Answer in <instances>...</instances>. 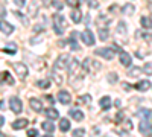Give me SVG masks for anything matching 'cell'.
<instances>
[{
	"instance_id": "cell-28",
	"label": "cell",
	"mask_w": 152,
	"mask_h": 137,
	"mask_svg": "<svg viewBox=\"0 0 152 137\" xmlns=\"http://www.w3.org/2000/svg\"><path fill=\"white\" fill-rule=\"evenodd\" d=\"M122 12H123V14H128V15H132L135 12V8H134V5H125Z\"/></svg>"
},
{
	"instance_id": "cell-11",
	"label": "cell",
	"mask_w": 152,
	"mask_h": 137,
	"mask_svg": "<svg viewBox=\"0 0 152 137\" xmlns=\"http://www.w3.org/2000/svg\"><path fill=\"white\" fill-rule=\"evenodd\" d=\"M0 31H2L3 35H11L12 32H14V26L6 23V20H2L0 21Z\"/></svg>"
},
{
	"instance_id": "cell-7",
	"label": "cell",
	"mask_w": 152,
	"mask_h": 137,
	"mask_svg": "<svg viewBox=\"0 0 152 137\" xmlns=\"http://www.w3.org/2000/svg\"><path fill=\"white\" fill-rule=\"evenodd\" d=\"M12 67L15 69V72H17V75H18V78H20V79H24V78L28 76L29 69L24 66L23 63H14V64H12Z\"/></svg>"
},
{
	"instance_id": "cell-25",
	"label": "cell",
	"mask_w": 152,
	"mask_h": 137,
	"mask_svg": "<svg viewBox=\"0 0 152 137\" xmlns=\"http://www.w3.org/2000/svg\"><path fill=\"white\" fill-rule=\"evenodd\" d=\"M108 37H110V32H108L107 28H100V29H99V38L102 40V41L108 40Z\"/></svg>"
},
{
	"instance_id": "cell-46",
	"label": "cell",
	"mask_w": 152,
	"mask_h": 137,
	"mask_svg": "<svg viewBox=\"0 0 152 137\" xmlns=\"http://www.w3.org/2000/svg\"><path fill=\"white\" fill-rule=\"evenodd\" d=\"M123 89H125V90H131V85L125 82V84H123Z\"/></svg>"
},
{
	"instance_id": "cell-30",
	"label": "cell",
	"mask_w": 152,
	"mask_h": 137,
	"mask_svg": "<svg viewBox=\"0 0 152 137\" xmlns=\"http://www.w3.org/2000/svg\"><path fill=\"white\" fill-rule=\"evenodd\" d=\"M91 102V96L90 95H84V96H81L79 99H78V104H85V105H88Z\"/></svg>"
},
{
	"instance_id": "cell-27",
	"label": "cell",
	"mask_w": 152,
	"mask_h": 137,
	"mask_svg": "<svg viewBox=\"0 0 152 137\" xmlns=\"http://www.w3.org/2000/svg\"><path fill=\"white\" fill-rule=\"evenodd\" d=\"M3 52H5V53L14 55V53H15V44H14V43H8L6 47H3Z\"/></svg>"
},
{
	"instance_id": "cell-40",
	"label": "cell",
	"mask_w": 152,
	"mask_h": 137,
	"mask_svg": "<svg viewBox=\"0 0 152 137\" xmlns=\"http://www.w3.org/2000/svg\"><path fill=\"white\" fill-rule=\"evenodd\" d=\"M28 137H38V131L37 130H34V128H31V130H28Z\"/></svg>"
},
{
	"instance_id": "cell-38",
	"label": "cell",
	"mask_w": 152,
	"mask_h": 137,
	"mask_svg": "<svg viewBox=\"0 0 152 137\" xmlns=\"http://www.w3.org/2000/svg\"><path fill=\"white\" fill-rule=\"evenodd\" d=\"M85 2H87V5H88V6L93 8V9L99 8V2H97V0H85Z\"/></svg>"
},
{
	"instance_id": "cell-6",
	"label": "cell",
	"mask_w": 152,
	"mask_h": 137,
	"mask_svg": "<svg viewBox=\"0 0 152 137\" xmlns=\"http://www.w3.org/2000/svg\"><path fill=\"white\" fill-rule=\"evenodd\" d=\"M9 107H11V110L14 111L15 114H20L21 111H23V107H21V101L17 97V96H12L11 99H9Z\"/></svg>"
},
{
	"instance_id": "cell-18",
	"label": "cell",
	"mask_w": 152,
	"mask_h": 137,
	"mask_svg": "<svg viewBox=\"0 0 152 137\" xmlns=\"http://www.w3.org/2000/svg\"><path fill=\"white\" fill-rule=\"evenodd\" d=\"M44 114H46V117H49L50 120L59 117V113H58L55 108H47V110H44Z\"/></svg>"
},
{
	"instance_id": "cell-45",
	"label": "cell",
	"mask_w": 152,
	"mask_h": 137,
	"mask_svg": "<svg viewBox=\"0 0 152 137\" xmlns=\"http://www.w3.org/2000/svg\"><path fill=\"white\" fill-rule=\"evenodd\" d=\"M143 38H146L148 41H152V35H149V34H145V35H143Z\"/></svg>"
},
{
	"instance_id": "cell-36",
	"label": "cell",
	"mask_w": 152,
	"mask_h": 137,
	"mask_svg": "<svg viewBox=\"0 0 152 137\" xmlns=\"http://www.w3.org/2000/svg\"><path fill=\"white\" fill-rule=\"evenodd\" d=\"M117 32H119L120 35H125V32H126V24H125V21H120V23H119Z\"/></svg>"
},
{
	"instance_id": "cell-23",
	"label": "cell",
	"mask_w": 152,
	"mask_h": 137,
	"mask_svg": "<svg viewBox=\"0 0 152 137\" xmlns=\"http://www.w3.org/2000/svg\"><path fill=\"white\" fill-rule=\"evenodd\" d=\"M2 79H3L5 82H8L9 85H14V82H15V81H14V78L11 76V73H9V72H6V70H3V72H2Z\"/></svg>"
},
{
	"instance_id": "cell-31",
	"label": "cell",
	"mask_w": 152,
	"mask_h": 137,
	"mask_svg": "<svg viewBox=\"0 0 152 137\" xmlns=\"http://www.w3.org/2000/svg\"><path fill=\"white\" fill-rule=\"evenodd\" d=\"M52 76H53V79L56 81V84H58V85H61L62 82H64V78H62L61 75L58 73V70H53V72H52Z\"/></svg>"
},
{
	"instance_id": "cell-9",
	"label": "cell",
	"mask_w": 152,
	"mask_h": 137,
	"mask_svg": "<svg viewBox=\"0 0 152 137\" xmlns=\"http://www.w3.org/2000/svg\"><path fill=\"white\" fill-rule=\"evenodd\" d=\"M29 105L34 111H37V113H41L43 111V102L40 101V99H37V97H31L29 99Z\"/></svg>"
},
{
	"instance_id": "cell-33",
	"label": "cell",
	"mask_w": 152,
	"mask_h": 137,
	"mask_svg": "<svg viewBox=\"0 0 152 137\" xmlns=\"http://www.w3.org/2000/svg\"><path fill=\"white\" fill-rule=\"evenodd\" d=\"M37 85L40 87V89H49L50 82H49L47 79H40V81H37Z\"/></svg>"
},
{
	"instance_id": "cell-16",
	"label": "cell",
	"mask_w": 152,
	"mask_h": 137,
	"mask_svg": "<svg viewBox=\"0 0 152 137\" xmlns=\"http://www.w3.org/2000/svg\"><path fill=\"white\" fill-rule=\"evenodd\" d=\"M70 18H72V21L73 23H81V20H82V12H81V9H73L72 12H70Z\"/></svg>"
},
{
	"instance_id": "cell-51",
	"label": "cell",
	"mask_w": 152,
	"mask_h": 137,
	"mask_svg": "<svg viewBox=\"0 0 152 137\" xmlns=\"http://www.w3.org/2000/svg\"><path fill=\"white\" fill-rule=\"evenodd\" d=\"M43 137H52V136H50V134H47V136H43Z\"/></svg>"
},
{
	"instance_id": "cell-41",
	"label": "cell",
	"mask_w": 152,
	"mask_h": 137,
	"mask_svg": "<svg viewBox=\"0 0 152 137\" xmlns=\"http://www.w3.org/2000/svg\"><path fill=\"white\" fill-rule=\"evenodd\" d=\"M69 44H70V47L73 49V51H78V49H79V46L76 44V41H75L73 38H70V40H69Z\"/></svg>"
},
{
	"instance_id": "cell-24",
	"label": "cell",
	"mask_w": 152,
	"mask_h": 137,
	"mask_svg": "<svg viewBox=\"0 0 152 137\" xmlns=\"http://www.w3.org/2000/svg\"><path fill=\"white\" fill-rule=\"evenodd\" d=\"M140 24L145 29H152V20L149 17H142L140 18Z\"/></svg>"
},
{
	"instance_id": "cell-14",
	"label": "cell",
	"mask_w": 152,
	"mask_h": 137,
	"mask_svg": "<svg viewBox=\"0 0 152 137\" xmlns=\"http://www.w3.org/2000/svg\"><path fill=\"white\" fill-rule=\"evenodd\" d=\"M152 87V84H151V81H146V79H140L137 82V85H135V89L137 90H140V92H146V90H149Z\"/></svg>"
},
{
	"instance_id": "cell-19",
	"label": "cell",
	"mask_w": 152,
	"mask_h": 137,
	"mask_svg": "<svg viewBox=\"0 0 152 137\" xmlns=\"http://www.w3.org/2000/svg\"><path fill=\"white\" fill-rule=\"evenodd\" d=\"M59 130H61L62 133H67V131L70 130V120H69L67 117H62V119L59 120Z\"/></svg>"
},
{
	"instance_id": "cell-26",
	"label": "cell",
	"mask_w": 152,
	"mask_h": 137,
	"mask_svg": "<svg viewBox=\"0 0 152 137\" xmlns=\"http://www.w3.org/2000/svg\"><path fill=\"white\" fill-rule=\"evenodd\" d=\"M142 72H143V69H140V67H132V69L128 72V76H129V78H135V76H138Z\"/></svg>"
},
{
	"instance_id": "cell-8",
	"label": "cell",
	"mask_w": 152,
	"mask_h": 137,
	"mask_svg": "<svg viewBox=\"0 0 152 137\" xmlns=\"http://www.w3.org/2000/svg\"><path fill=\"white\" fill-rule=\"evenodd\" d=\"M81 38H82L84 44H87V46H93V44H94V41H96L93 32H91V31H88V29H85V31L81 34Z\"/></svg>"
},
{
	"instance_id": "cell-35",
	"label": "cell",
	"mask_w": 152,
	"mask_h": 137,
	"mask_svg": "<svg viewBox=\"0 0 152 137\" xmlns=\"http://www.w3.org/2000/svg\"><path fill=\"white\" fill-rule=\"evenodd\" d=\"M107 79H108V81H110L111 84H114V82H117L119 76H117V73H114V72H113V73H110L108 76H107Z\"/></svg>"
},
{
	"instance_id": "cell-43",
	"label": "cell",
	"mask_w": 152,
	"mask_h": 137,
	"mask_svg": "<svg viewBox=\"0 0 152 137\" xmlns=\"http://www.w3.org/2000/svg\"><path fill=\"white\" fill-rule=\"evenodd\" d=\"M40 31H44V26H41V24H38V26H35V28H34V32H35V34H38Z\"/></svg>"
},
{
	"instance_id": "cell-21",
	"label": "cell",
	"mask_w": 152,
	"mask_h": 137,
	"mask_svg": "<svg viewBox=\"0 0 152 137\" xmlns=\"http://www.w3.org/2000/svg\"><path fill=\"white\" fill-rule=\"evenodd\" d=\"M37 12H38V5H37L35 0H32L31 5H29V8H28V14H29L31 17H35Z\"/></svg>"
},
{
	"instance_id": "cell-5",
	"label": "cell",
	"mask_w": 152,
	"mask_h": 137,
	"mask_svg": "<svg viewBox=\"0 0 152 137\" xmlns=\"http://www.w3.org/2000/svg\"><path fill=\"white\" fill-rule=\"evenodd\" d=\"M138 131H140V134L145 136V137H151L152 136V125H151V122L142 120L140 123H138Z\"/></svg>"
},
{
	"instance_id": "cell-47",
	"label": "cell",
	"mask_w": 152,
	"mask_h": 137,
	"mask_svg": "<svg viewBox=\"0 0 152 137\" xmlns=\"http://www.w3.org/2000/svg\"><path fill=\"white\" fill-rule=\"evenodd\" d=\"M0 125H2V127L5 125V117L3 116H0Z\"/></svg>"
},
{
	"instance_id": "cell-49",
	"label": "cell",
	"mask_w": 152,
	"mask_h": 137,
	"mask_svg": "<svg viewBox=\"0 0 152 137\" xmlns=\"http://www.w3.org/2000/svg\"><path fill=\"white\" fill-rule=\"evenodd\" d=\"M58 44H59V47H64V46H66V44H67V43H66V41H59V43H58Z\"/></svg>"
},
{
	"instance_id": "cell-44",
	"label": "cell",
	"mask_w": 152,
	"mask_h": 137,
	"mask_svg": "<svg viewBox=\"0 0 152 137\" xmlns=\"http://www.w3.org/2000/svg\"><path fill=\"white\" fill-rule=\"evenodd\" d=\"M17 6H24V0H14Z\"/></svg>"
},
{
	"instance_id": "cell-2",
	"label": "cell",
	"mask_w": 152,
	"mask_h": 137,
	"mask_svg": "<svg viewBox=\"0 0 152 137\" xmlns=\"http://www.w3.org/2000/svg\"><path fill=\"white\" fill-rule=\"evenodd\" d=\"M70 56L69 55H59L58 56V59L55 61V70H64V69H69V66H70Z\"/></svg>"
},
{
	"instance_id": "cell-17",
	"label": "cell",
	"mask_w": 152,
	"mask_h": 137,
	"mask_svg": "<svg viewBox=\"0 0 152 137\" xmlns=\"http://www.w3.org/2000/svg\"><path fill=\"white\" fill-rule=\"evenodd\" d=\"M100 108H102L104 111H107V110H110L111 108V105H113V102H111V97L110 96H104L102 99H100Z\"/></svg>"
},
{
	"instance_id": "cell-37",
	"label": "cell",
	"mask_w": 152,
	"mask_h": 137,
	"mask_svg": "<svg viewBox=\"0 0 152 137\" xmlns=\"http://www.w3.org/2000/svg\"><path fill=\"white\" fill-rule=\"evenodd\" d=\"M122 122H125V113L123 111H119L116 114V123H122Z\"/></svg>"
},
{
	"instance_id": "cell-42",
	"label": "cell",
	"mask_w": 152,
	"mask_h": 137,
	"mask_svg": "<svg viewBox=\"0 0 152 137\" xmlns=\"http://www.w3.org/2000/svg\"><path fill=\"white\" fill-rule=\"evenodd\" d=\"M53 6H55V9H56V11H61L64 5H62L61 2H58V0H53Z\"/></svg>"
},
{
	"instance_id": "cell-3",
	"label": "cell",
	"mask_w": 152,
	"mask_h": 137,
	"mask_svg": "<svg viewBox=\"0 0 152 137\" xmlns=\"http://www.w3.org/2000/svg\"><path fill=\"white\" fill-rule=\"evenodd\" d=\"M82 67L87 70V72H99L100 69H102V64L97 63V61L91 59V58H85L84 59V63H82Z\"/></svg>"
},
{
	"instance_id": "cell-20",
	"label": "cell",
	"mask_w": 152,
	"mask_h": 137,
	"mask_svg": "<svg viewBox=\"0 0 152 137\" xmlns=\"http://www.w3.org/2000/svg\"><path fill=\"white\" fill-rule=\"evenodd\" d=\"M70 117H73L75 120H78V122H81V120H84V113L81 110H78V108H75V110H72L70 111Z\"/></svg>"
},
{
	"instance_id": "cell-48",
	"label": "cell",
	"mask_w": 152,
	"mask_h": 137,
	"mask_svg": "<svg viewBox=\"0 0 152 137\" xmlns=\"http://www.w3.org/2000/svg\"><path fill=\"white\" fill-rule=\"evenodd\" d=\"M5 15H6V12H5V8H2V20H5Z\"/></svg>"
},
{
	"instance_id": "cell-10",
	"label": "cell",
	"mask_w": 152,
	"mask_h": 137,
	"mask_svg": "<svg viewBox=\"0 0 152 137\" xmlns=\"http://www.w3.org/2000/svg\"><path fill=\"white\" fill-rule=\"evenodd\" d=\"M58 101H59L62 105H69V104L72 102V96H70V93H67L66 90H61V92L58 93Z\"/></svg>"
},
{
	"instance_id": "cell-32",
	"label": "cell",
	"mask_w": 152,
	"mask_h": 137,
	"mask_svg": "<svg viewBox=\"0 0 152 137\" xmlns=\"http://www.w3.org/2000/svg\"><path fill=\"white\" fill-rule=\"evenodd\" d=\"M142 69H143V73L148 75V76H151V75H152V63H146Z\"/></svg>"
},
{
	"instance_id": "cell-13",
	"label": "cell",
	"mask_w": 152,
	"mask_h": 137,
	"mask_svg": "<svg viewBox=\"0 0 152 137\" xmlns=\"http://www.w3.org/2000/svg\"><path fill=\"white\" fill-rule=\"evenodd\" d=\"M29 120L28 119H17L15 122H12V130H23L28 127Z\"/></svg>"
},
{
	"instance_id": "cell-22",
	"label": "cell",
	"mask_w": 152,
	"mask_h": 137,
	"mask_svg": "<svg viewBox=\"0 0 152 137\" xmlns=\"http://www.w3.org/2000/svg\"><path fill=\"white\" fill-rule=\"evenodd\" d=\"M41 128H43L44 131H47L49 134L55 131V125H53V123L50 122V120H46V122H43V123H41Z\"/></svg>"
},
{
	"instance_id": "cell-39",
	"label": "cell",
	"mask_w": 152,
	"mask_h": 137,
	"mask_svg": "<svg viewBox=\"0 0 152 137\" xmlns=\"http://www.w3.org/2000/svg\"><path fill=\"white\" fill-rule=\"evenodd\" d=\"M67 5L70 6V8H79V0H67Z\"/></svg>"
},
{
	"instance_id": "cell-50",
	"label": "cell",
	"mask_w": 152,
	"mask_h": 137,
	"mask_svg": "<svg viewBox=\"0 0 152 137\" xmlns=\"http://www.w3.org/2000/svg\"><path fill=\"white\" fill-rule=\"evenodd\" d=\"M43 2H44L46 5H49V3H50V0H43Z\"/></svg>"
},
{
	"instance_id": "cell-34",
	"label": "cell",
	"mask_w": 152,
	"mask_h": 137,
	"mask_svg": "<svg viewBox=\"0 0 152 137\" xmlns=\"http://www.w3.org/2000/svg\"><path fill=\"white\" fill-rule=\"evenodd\" d=\"M73 137H84L85 136V130L84 128H78V130H73Z\"/></svg>"
},
{
	"instance_id": "cell-4",
	"label": "cell",
	"mask_w": 152,
	"mask_h": 137,
	"mask_svg": "<svg viewBox=\"0 0 152 137\" xmlns=\"http://www.w3.org/2000/svg\"><path fill=\"white\" fill-rule=\"evenodd\" d=\"M94 55H99V56H104L105 59L111 61L116 53H114V49H110V47H104V49H96L94 51Z\"/></svg>"
},
{
	"instance_id": "cell-1",
	"label": "cell",
	"mask_w": 152,
	"mask_h": 137,
	"mask_svg": "<svg viewBox=\"0 0 152 137\" xmlns=\"http://www.w3.org/2000/svg\"><path fill=\"white\" fill-rule=\"evenodd\" d=\"M66 26H67V21H66V18L62 17L61 14L53 15V31H55L56 35H62V34H64Z\"/></svg>"
},
{
	"instance_id": "cell-15",
	"label": "cell",
	"mask_w": 152,
	"mask_h": 137,
	"mask_svg": "<svg viewBox=\"0 0 152 137\" xmlns=\"http://www.w3.org/2000/svg\"><path fill=\"white\" fill-rule=\"evenodd\" d=\"M138 116L142 117V120H146V122H152V110H146V108H142L138 111Z\"/></svg>"
},
{
	"instance_id": "cell-29",
	"label": "cell",
	"mask_w": 152,
	"mask_h": 137,
	"mask_svg": "<svg viewBox=\"0 0 152 137\" xmlns=\"http://www.w3.org/2000/svg\"><path fill=\"white\" fill-rule=\"evenodd\" d=\"M102 23H104V26H108L110 20H108L107 17H104V15H99V17H97V26H99V29L102 28Z\"/></svg>"
},
{
	"instance_id": "cell-12",
	"label": "cell",
	"mask_w": 152,
	"mask_h": 137,
	"mask_svg": "<svg viewBox=\"0 0 152 137\" xmlns=\"http://www.w3.org/2000/svg\"><path fill=\"white\" fill-rule=\"evenodd\" d=\"M120 63L125 66V67H129L131 64H132V58H131V55L129 53H126V52H120Z\"/></svg>"
}]
</instances>
